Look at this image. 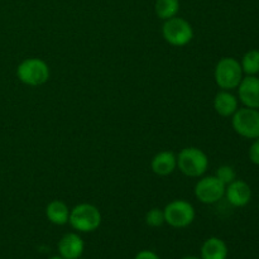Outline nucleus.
<instances>
[{
    "label": "nucleus",
    "mask_w": 259,
    "mask_h": 259,
    "mask_svg": "<svg viewBox=\"0 0 259 259\" xmlns=\"http://www.w3.org/2000/svg\"><path fill=\"white\" fill-rule=\"evenodd\" d=\"M177 168L185 176L197 179L204 176L209 168V158L197 147H186L177 154Z\"/></svg>",
    "instance_id": "1"
},
{
    "label": "nucleus",
    "mask_w": 259,
    "mask_h": 259,
    "mask_svg": "<svg viewBox=\"0 0 259 259\" xmlns=\"http://www.w3.org/2000/svg\"><path fill=\"white\" fill-rule=\"evenodd\" d=\"M101 220L100 210L95 205L83 202L71 209L68 224L78 233H93L100 228Z\"/></svg>",
    "instance_id": "2"
},
{
    "label": "nucleus",
    "mask_w": 259,
    "mask_h": 259,
    "mask_svg": "<svg viewBox=\"0 0 259 259\" xmlns=\"http://www.w3.org/2000/svg\"><path fill=\"white\" fill-rule=\"evenodd\" d=\"M242 66L239 61L233 57H224L217 63L214 71V78L217 85L222 90L232 91L239 86L243 80Z\"/></svg>",
    "instance_id": "3"
},
{
    "label": "nucleus",
    "mask_w": 259,
    "mask_h": 259,
    "mask_svg": "<svg viewBox=\"0 0 259 259\" xmlns=\"http://www.w3.org/2000/svg\"><path fill=\"white\" fill-rule=\"evenodd\" d=\"M50 67L40 58L30 57L22 61L17 68V76L20 82L28 86L45 85L50 78Z\"/></svg>",
    "instance_id": "4"
},
{
    "label": "nucleus",
    "mask_w": 259,
    "mask_h": 259,
    "mask_svg": "<svg viewBox=\"0 0 259 259\" xmlns=\"http://www.w3.org/2000/svg\"><path fill=\"white\" fill-rule=\"evenodd\" d=\"M162 35L168 45L174 47H184L194 38V29L186 19L174 17L164 20L162 25Z\"/></svg>",
    "instance_id": "5"
},
{
    "label": "nucleus",
    "mask_w": 259,
    "mask_h": 259,
    "mask_svg": "<svg viewBox=\"0 0 259 259\" xmlns=\"http://www.w3.org/2000/svg\"><path fill=\"white\" fill-rule=\"evenodd\" d=\"M164 222L175 229H184L194 223L196 211L186 200H174L163 209Z\"/></svg>",
    "instance_id": "6"
},
{
    "label": "nucleus",
    "mask_w": 259,
    "mask_h": 259,
    "mask_svg": "<svg viewBox=\"0 0 259 259\" xmlns=\"http://www.w3.org/2000/svg\"><path fill=\"white\" fill-rule=\"evenodd\" d=\"M232 125L235 133L245 139L259 138V110L258 109H238L232 116Z\"/></svg>",
    "instance_id": "7"
},
{
    "label": "nucleus",
    "mask_w": 259,
    "mask_h": 259,
    "mask_svg": "<svg viewBox=\"0 0 259 259\" xmlns=\"http://www.w3.org/2000/svg\"><path fill=\"white\" fill-rule=\"evenodd\" d=\"M225 185L217 176H205L195 185V196L200 202L212 205L225 196Z\"/></svg>",
    "instance_id": "8"
},
{
    "label": "nucleus",
    "mask_w": 259,
    "mask_h": 259,
    "mask_svg": "<svg viewBox=\"0 0 259 259\" xmlns=\"http://www.w3.org/2000/svg\"><path fill=\"white\" fill-rule=\"evenodd\" d=\"M238 96L245 108L259 110V78L257 76H245L238 86Z\"/></svg>",
    "instance_id": "9"
},
{
    "label": "nucleus",
    "mask_w": 259,
    "mask_h": 259,
    "mask_svg": "<svg viewBox=\"0 0 259 259\" xmlns=\"http://www.w3.org/2000/svg\"><path fill=\"white\" fill-rule=\"evenodd\" d=\"M58 254L65 259H78L85 250L83 239L77 233H67L57 244Z\"/></svg>",
    "instance_id": "10"
},
{
    "label": "nucleus",
    "mask_w": 259,
    "mask_h": 259,
    "mask_svg": "<svg viewBox=\"0 0 259 259\" xmlns=\"http://www.w3.org/2000/svg\"><path fill=\"white\" fill-rule=\"evenodd\" d=\"M225 196L230 205L235 207H243L249 204L252 199V190L247 182L242 180H234L225 187Z\"/></svg>",
    "instance_id": "11"
},
{
    "label": "nucleus",
    "mask_w": 259,
    "mask_h": 259,
    "mask_svg": "<svg viewBox=\"0 0 259 259\" xmlns=\"http://www.w3.org/2000/svg\"><path fill=\"white\" fill-rule=\"evenodd\" d=\"M151 168L157 176H169L177 168V156L171 151L159 152L152 158Z\"/></svg>",
    "instance_id": "12"
},
{
    "label": "nucleus",
    "mask_w": 259,
    "mask_h": 259,
    "mask_svg": "<svg viewBox=\"0 0 259 259\" xmlns=\"http://www.w3.org/2000/svg\"><path fill=\"white\" fill-rule=\"evenodd\" d=\"M238 99L237 96L233 95L230 91L222 90L215 95L214 98V109L220 116L229 118L234 115L235 111L238 110Z\"/></svg>",
    "instance_id": "13"
},
{
    "label": "nucleus",
    "mask_w": 259,
    "mask_h": 259,
    "mask_svg": "<svg viewBox=\"0 0 259 259\" xmlns=\"http://www.w3.org/2000/svg\"><path fill=\"white\" fill-rule=\"evenodd\" d=\"M70 211L71 209L66 202L61 201V200H53L46 207V217H47L48 222H51L52 224L62 227V225L68 224Z\"/></svg>",
    "instance_id": "14"
},
{
    "label": "nucleus",
    "mask_w": 259,
    "mask_h": 259,
    "mask_svg": "<svg viewBox=\"0 0 259 259\" xmlns=\"http://www.w3.org/2000/svg\"><path fill=\"white\" fill-rule=\"evenodd\" d=\"M201 259H227L228 245L220 238L211 237L201 245Z\"/></svg>",
    "instance_id": "15"
},
{
    "label": "nucleus",
    "mask_w": 259,
    "mask_h": 259,
    "mask_svg": "<svg viewBox=\"0 0 259 259\" xmlns=\"http://www.w3.org/2000/svg\"><path fill=\"white\" fill-rule=\"evenodd\" d=\"M154 12L162 20L177 17L180 12V0H156Z\"/></svg>",
    "instance_id": "16"
},
{
    "label": "nucleus",
    "mask_w": 259,
    "mask_h": 259,
    "mask_svg": "<svg viewBox=\"0 0 259 259\" xmlns=\"http://www.w3.org/2000/svg\"><path fill=\"white\" fill-rule=\"evenodd\" d=\"M243 72L247 76H255L259 73V51L258 50H250L243 56L242 62Z\"/></svg>",
    "instance_id": "17"
},
{
    "label": "nucleus",
    "mask_w": 259,
    "mask_h": 259,
    "mask_svg": "<svg viewBox=\"0 0 259 259\" xmlns=\"http://www.w3.org/2000/svg\"><path fill=\"white\" fill-rule=\"evenodd\" d=\"M146 224L151 228H159L163 224H166L164 222V212L163 209H158V207H153L149 211H147L146 218Z\"/></svg>",
    "instance_id": "18"
},
{
    "label": "nucleus",
    "mask_w": 259,
    "mask_h": 259,
    "mask_svg": "<svg viewBox=\"0 0 259 259\" xmlns=\"http://www.w3.org/2000/svg\"><path fill=\"white\" fill-rule=\"evenodd\" d=\"M215 176L223 182V184L227 186V185L232 184L234 180H237V174H235L234 168L232 166H228V164H224V166H220L219 168L217 169V174Z\"/></svg>",
    "instance_id": "19"
},
{
    "label": "nucleus",
    "mask_w": 259,
    "mask_h": 259,
    "mask_svg": "<svg viewBox=\"0 0 259 259\" xmlns=\"http://www.w3.org/2000/svg\"><path fill=\"white\" fill-rule=\"evenodd\" d=\"M249 159L252 163L259 166V138L254 139L249 148Z\"/></svg>",
    "instance_id": "20"
},
{
    "label": "nucleus",
    "mask_w": 259,
    "mask_h": 259,
    "mask_svg": "<svg viewBox=\"0 0 259 259\" xmlns=\"http://www.w3.org/2000/svg\"><path fill=\"white\" fill-rule=\"evenodd\" d=\"M134 259H161V258H159V255L157 254V253H154L153 250L144 249L137 253Z\"/></svg>",
    "instance_id": "21"
},
{
    "label": "nucleus",
    "mask_w": 259,
    "mask_h": 259,
    "mask_svg": "<svg viewBox=\"0 0 259 259\" xmlns=\"http://www.w3.org/2000/svg\"><path fill=\"white\" fill-rule=\"evenodd\" d=\"M48 259H65V258L61 257V255L58 254V255H53V257H51V258H48Z\"/></svg>",
    "instance_id": "22"
},
{
    "label": "nucleus",
    "mask_w": 259,
    "mask_h": 259,
    "mask_svg": "<svg viewBox=\"0 0 259 259\" xmlns=\"http://www.w3.org/2000/svg\"><path fill=\"white\" fill-rule=\"evenodd\" d=\"M182 259H201V258H199V257H192V255H189V257H185V258H182Z\"/></svg>",
    "instance_id": "23"
},
{
    "label": "nucleus",
    "mask_w": 259,
    "mask_h": 259,
    "mask_svg": "<svg viewBox=\"0 0 259 259\" xmlns=\"http://www.w3.org/2000/svg\"><path fill=\"white\" fill-rule=\"evenodd\" d=\"M258 210H259V205H258Z\"/></svg>",
    "instance_id": "24"
},
{
    "label": "nucleus",
    "mask_w": 259,
    "mask_h": 259,
    "mask_svg": "<svg viewBox=\"0 0 259 259\" xmlns=\"http://www.w3.org/2000/svg\"><path fill=\"white\" fill-rule=\"evenodd\" d=\"M78 259H82V258H78Z\"/></svg>",
    "instance_id": "25"
}]
</instances>
